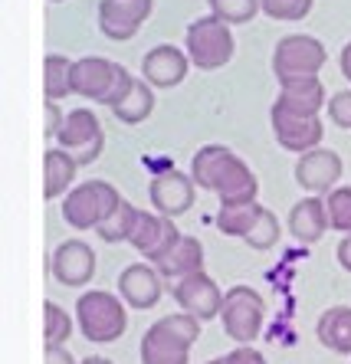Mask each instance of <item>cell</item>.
Segmentation results:
<instances>
[{
  "label": "cell",
  "instance_id": "6da1fadb",
  "mask_svg": "<svg viewBox=\"0 0 351 364\" xmlns=\"http://www.w3.org/2000/svg\"><path fill=\"white\" fill-rule=\"evenodd\" d=\"M190 178H194L198 187L220 197V207L259 200L256 174L227 144H204V148H198L194 161H190Z\"/></svg>",
  "mask_w": 351,
  "mask_h": 364
},
{
  "label": "cell",
  "instance_id": "7a4b0ae2",
  "mask_svg": "<svg viewBox=\"0 0 351 364\" xmlns=\"http://www.w3.org/2000/svg\"><path fill=\"white\" fill-rule=\"evenodd\" d=\"M204 322L190 312L164 315L141 338V364H190V348L198 345Z\"/></svg>",
  "mask_w": 351,
  "mask_h": 364
},
{
  "label": "cell",
  "instance_id": "3957f363",
  "mask_svg": "<svg viewBox=\"0 0 351 364\" xmlns=\"http://www.w3.org/2000/svg\"><path fill=\"white\" fill-rule=\"evenodd\" d=\"M76 325L92 345H112L129 331V305L105 289H86L76 299Z\"/></svg>",
  "mask_w": 351,
  "mask_h": 364
},
{
  "label": "cell",
  "instance_id": "277c9868",
  "mask_svg": "<svg viewBox=\"0 0 351 364\" xmlns=\"http://www.w3.org/2000/svg\"><path fill=\"white\" fill-rule=\"evenodd\" d=\"M135 76L122 63H112L105 56H82L72 66V92L79 99L102 102V105H119L125 92L131 89Z\"/></svg>",
  "mask_w": 351,
  "mask_h": 364
},
{
  "label": "cell",
  "instance_id": "5b68a950",
  "mask_svg": "<svg viewBox=\"0 0 351 364\" xmlns=\"http://www.w3.org/2000/svg\"><path fill=\"white\" fill-rule=\"evenodd\" d=\"M325 63H328V50L318 36L289 33L276 43L273 50V76L279 85L299 82V79H318Z\"/></svg>",
  "mask_w": 351,
  "mask_h": 364
},
{
  "label": "cell",
  "instance_id": "8992f818",
  "mask_svg": "<svg viewBox=\"0 0 351 364\" xmlns=\"http://www.w3.org/2000/svg\"><path fill=\"white\" fill-rule=\"evenodd\" d=\"M122 203V194L109 181H82L63 197V220L72 230H99Z\"/></svg>",
  "mask_w": 351,
  "mask_h": 364
},
{
  "label": "cell",
  "instance_id": "52a82bcc",
  "mask_svg": "<svg viewBox=\"0 0 351 364\" xmlns=\"http://www.w3.org/2000/svg\"><path fill=\"white\" fill-rule=\"evenodd\" d=\"M184 53L190 56V66L204 69V73H210V69H223L233 60V53H237L233 26L223 23V20H217L214 14L198 17L188 26V33H184Z\"/></svg>",
  "mask_w": 351,
  "mask_h": 364
},
{
  "label": "cell",
  "instance_id": "ba28073f",
  "mask_svg": "<svg viewBox=\"0 0 351 364\" xmlns=\"http://www.w3.org/2000/svg\"><path fill=\"white\" fill-rule=\"evenodd\" d=\"M266 322V302L259 299V292L253 286H233L223 296L220 309V325L223 335L237 345H253L263 331Z\"/></svg>",
  "mask_w": 351,
  "mask_h": 364
},
{
  "label": "cell",
  "instance_id": "9c48e42d",
  "mask_svg": "<svg viewBox=\"0 0 351 364\" xmlns=\"http://www.w3.org/2000/svg\"><path fill=\"white\" fill-rule=\"evenodd\" d=\"M56 148L69 151L79 161V168L99 161V154L105 151V132L99 125V115L92 109H72L66 112L60 135H56Z\"/></svg>",
  "mask_w": 351,
  "mask_h": 364
},
{
  "label": "cell",
  "instance_id": "30bf717a",
  "mask_svg": "<svg viewBox=\"0 0 351 364\" xmlns=\"http://www.w3.org/2000/svg\"><path fill=\"white\" fill-rule=\"evenodd\" d=\"M269 125H273V135H276V144L289 154H308L315 151L322 138H325V125L322 119H306V115H292L286 112L283 105H276L269 109Z\"/></svg>",
  "mask_w": 351,
  "mask_h": 364
},
{
  "label": "cell",
  "instance_id": "8fae6325",
  "mask_svg": "<svg viewBox=\"0 0 351 364\" xmlns=\"http://www.w3.org/2000/svg\"><path fill=\"white\" fill-rule=\"evenodd\" d=\"M171 296H174V302L180 305V312H190L194 318H200V322H210V318H220L223 296H227V292L217 286L214 276L194 272V276H188V279L174 282Z\"/></svg>",
  "mask_w": 351,
  "mask_h": 364
},
{
  "label": "cell",
  "instance_id": "7c38bea8",
  "mask_svg": "<svg viewBox=\"0 0 351 364\" xmlns=\"http://www.w3.org/2000/svg\"><path fill=\"white\" fill-rule=\"evenodd\" d=\"M194 194H198V184L190 174L178 168H168L161 174H154L151 184H148V197H151L154 213H164V217H184V213L194 207Z\"/></svg>",
  "mask_w": 351,
  "mask_h": 364
},
{
  "label": "cell",
  "instance_id": "4fadbf2b",
  "mask_svg": "<svg viewBox=\"0 0 351 364\" xmlns=\"http://www.w3.org/2000/svg\"><path fill=\"white\" fill-rule=\"evenodd\" d=\"M342 158L338 151H328V148H315V151L308 154H299V161H296V184L312 197H328L338 187L342 181Z\"/></svg>",
  "mask_w": 351,
  "mask_h": 364
},
{
  "label": "cell",
  "instance_id": "5bb4252c",
  "mask_svg": "<svg viewBox=\"0 0 351 364\" xmlns=\"http://www.w3.org/2000/svg\"><path fill=\"white\" fill-rule=\"evenodd\" d=\"M53 279L66 289H82L95 279V250L86 240H66L50 256Z\"/></svg>",
  "mask_w": 351,
  "mask_h": 364
},
{
  "label": "cell",
  "instance_id": "9a60e30c",
  "mask_svg": "<svg viewBox=\"0 0 351 364\" xmlns=\"http://www.w3.org/2000/svg\"><path fill=\"white\" fill-rule=\"evenodd\" d=\"M154 0H99V30L112 43H125L151 17Z\"/></svg>",
  "mask_w": 351,
  "mask_h": 364
},
{
  "label": "cell",
  "instance_id": "2e32d148",
  "mask_svg": "<svg viewBox=\"0 0 351 364\" xmlns=\"http://www.w3.org/2000/svg\"><path fill=\"white\" fill-rule=\"evenodd\" d=\"M119 296L122 302L135 309V312H148L161 302L164 296V276L148 263H131L119 272Z\"/></svg>",
  "mask_w": 351,
  "mask_h": 364
},
{
  "label": "cell",
  "instance_id": "e0dca14e",
  "mask_svg": "<svg viewBox=\"0 0 351 364\" xmlns=\"http://www.w3.org/2000/svg\"><path fill=\"white\" fill-rule=\"evenodd\" d=\"M190 69V56L180 46H171V43H161L154 50L145 53L141 60V79L151 82L154 89H174L188 79Z\"/></svg>",
  "mask_w": 351,
  "mask_h": 364
},
{
  "label": "cell",
  "instance_id": "ac0fdd59",
  "mask_svg": "<svg viewBox=\"0 0 351 364\" xmlns=\"http://www.w3.org/2000/svg\"><path fill=\"white\" fill-rule=\"evenodd\" d=\"M178 237H180V233H178V227H174L171 217L141 210V213H138V223H135V233H131L129 243L135 246L145 259H151V266H154L164 253H168V250H171Z\"/></svg>",
  "mask_w": 351,
  "mask_h": 364
},
{
  "label": "cell",
  "instance_id": "d6986e66",
  "mask_svg": "<svg viewBox=\"0 0 351 364\" xmlns=\"http://www.w3.org/2000/svg\"><path fill=\"white\" fill-rule=\"evenodd\" d=\"M154 269L161 272L164 279H171V282L188 279V276H194V272H204V243H200L198 237L180 233V237L174 240L171 250L154 263Z\"/></svg>",
  "mask_w": 351,
  "mask_h": 364
},
{
  "label": "cell",
  "instance_id": "ffe728a7",
  "mask_svg": "<svg viewBox=\"0 0 351 364\" xmlns=\"http://www.w3.org/2000/svg\"><path fill=\"white\" fill-rule=\"evenodd\" d=\"M328 230H332V223H328L325 197L306 194L289 210V233L299 240V243H318V240L325 237Z\"/></svg>",
  "mask_w": 351,
  "mask_h": 364
},
{
  "label": "cell",
  "instance_id": "44dd1931",
  "mask_svg": "<svg viewBox=\"0 0 351 364\" xmlns=\"http://www.w3.org/2000/svg\"><path fill=\"white\" fill-rule=\"evenodd\" d=\"M276 105H283V109L292 112V115L315 119L318 112L328 105L325 85H322V79H299V82H286V85H279Z\"/></svg>",
  "mask_w": 351,
  "mask_h": 364
},
{
  "label": "cell",
  "instance_id": "7402d4cb",
  "mask_svg": "<svg viewBox=\"0 0 351 364\" xmlns=\"http://www.w3.org/2000/svg\"><path fill=\"white\" fill-rule=\"evenodd\" d=\"M79 161L63 148H46L43 154V200H56L72 191Z\"/></svg>",
  "mask_w": 351,
  "mask_h": 364
},
{
  "label": "cell",
  "instance_id": "603a6c76",
  "mask_svg": "<svg viewBox=\"0 0 351 364\" xmlns=\"http://www.w3.org/2000/svg\"><path fill=\"white\" fill-rule=\"evenodd\" d=\"M315 338L335 355L351 358V305H332L318 315Z\"/></svg>",
  "mask_w": 351,
  "mask_h": 364
},
{
  "label": "cell",
  "instance_id": "cb8c5ba5",
  "mask_svg": "<svg viewBox=\"0 0 351 364\" xmlns=\"http://www.w3.org/2000/svg\"><path fill=\"white\" fill-rule=\"evenodd\" d=\"M151 112H154V85L145 82L141 76H135L131 89L125 92V99L119 105H112V115L122 125H141V122L151 119Z\"/></svg>",
  "mask_w": 351,
  "mask_h": 364
},
{
  "label": "cell",
  "instance_id": "d4e9b609",
  "mask_svg": "<svg viewBox=\"0 0 351 364\" xmlns=\"http://www.w3.org/2000/svg\"><path fill=\"white\" fill-rule=\"evenodd\" d=\"M72 66L76 63L63 53H46L43 60V102H63L72 95Z\"/></svg>",
  "mask_w": 351,
  "mask_h": 364
},
{
  "label": "cell",
  "instance_id": "484cf974",
  "mask_svg": "<svg viewBox=\"0 0 351 364\" xmlns=\"http://www.w3.org/2000/svg\"><path fill=\"white\" fill-rule=\"evenodd\" d=\"M259 213H263V203L253 200V203H227V207H220L214 217L217 230H220L223 237H237L243 240L253 230V223L259 220Z\"/></svg>",
  "mask_w": 351,
  "mask_h": 364
},
{
  "label": "cell",
  "instance_id": "4316f807",
  "mask_svg": "<svg viewBox=\"0 0 351 364\" xmlns=\"http://www.w3.org/2000/svg\"><path fill=\"white\" fill-rule=\"evenodd\" d=\"M138 207L129 200H122L115 210H112V217L102 223V227L95 230L99 237H102V243H129L131 233H135V223H138Z\"/></svg>",
  "mask_w": 351,
  "mask_h": 364
},
{
  "label": "cell",
  "instance_id": "83f0119b",
  "mask_svg": "<svg viewBox=\"0 0 351 364\" xmlns=\"http://www.w3.org/2000/svg\"><path fill=\"white\" fill-rule=\"evenodd\" d=\"M76 322H72V315L63 309L60 302H43V348H60L69 341Z\"/></svg>",
  "mask_w": 351,
  "mask_h": 364
},
{
  "label": "cell",
  "instance_id": "f1b7e54d",
  "mask_svg": "<svg viewBox=\"0 0 351 364\" xmlns=\"http://www.w3.org/2000/svg\"><path fill=\"white\" fill-rule=\"evenodd\" d=\"M279 237H283L279 217H276V213L269 210V207H263L259 220L253 223V230H249L247 237H243V243H247L249 250H256V253H266V250H273V246L279 243Z\"/></svg>",
  "mask_w": 351,
  "mask_h": 364
},
{
  "label": "cell",
  "instance_id": "f546056e",
  "mask_svg": "<svg viewBox=\"0 0 351 364\" xmlns=\"http://www.w3.org/2000/svg\"><path fill=\"white\" fill-rule=\"evenodd\" d=\"M207 7H210V14L217 20L240 26V23H249L259 14V0H207Z\"/></svg>",
  "mask_w": 351,
  "mask_h": 364
},
{
  "label": "cell",
  "instance_id": "4dcf8cb0",
  "mask_svg": "<svg viewBox=\"0 0 351 364\" xmlns=\"http://www.w3.org/2000/svg\"><path fill=\"white\" fill-rule=\"evenodd\" d=\"M315 0H259V14L279 23H299L312 14Z\"/></svg>",
  "mask_w": 351,
  "mask_h": 364
},
{
  "label": "cell",
  "instance_id": "1f68e13d",
  "mask_svg": "<svg viewBox=\"0 0 351 364\" xmlns=\"http://www.w3.org/2000/svg\"><path fill=\"white\" fill-rule=\"evenodd\" d=\"M325 207H328V223H332L335 233H351V187L348 184H338L332 194L325 197Z\"/></svg>",
  "mask_w": 351,
  "mask_h": 364
},
{
  "label": "cell",
  "instance_id": "d6a6232c",
  "mask_svg": "<svg viewBox=\"0 0 351 364\" xmlns=\"http://www.w3.org/2000/svg\"><path fill=\"white\" fill-rule=\"evenodd\" d=\"M328 119H332V125L338 128H351V89H342V92H335L332 99H328Z\"/></svg>",
  "mask_w": 351,
  "mask_h": 364
},
{
  "label": "cell",
  "instance_id": "836d02e7",
  "mask_svg": "<svg viewBox=\"0 0 351 364\" xmlns=\"http://www.w3.org/2000/svg\"><path fill=\"white\" fill-rule=\"evenodd\" d=\"M63 122H66V115L60 112V102H43V135L46 138H56L60 135Z\"/></svg>",
  "mask_w": 351,
  "mask_h": 364
},
{
  "label": "cell",
  "instance_id": "e575fe53",
  "mask_svg": "<svg viewBox=\"0 0 351 364\" xmlns=\"http://www.w3.org/2000/svg\"><path fill=\"white\" fill-rule=\"evenodd\" d=\"M223 364H266V358L253 345H237L233 351L223 355Z\"/></svg>",
  "mask_w": 351,
  "mask_h": 364
},
{
  "label": "cell",
  "instance_id": "d590c367",
  "mask_svg": "<svg viewBox=\"0 0 351 364\" xmlns=\"http://www.w3.org/2000/svg\"><path fill=\"white\" fill-rule=\"evenodd\" d=\"M43 364H76V358L66 351V345H60V348H43Z\"/></svg>",
  "mask_w": 351,
  "mask_h": 364
},
{
  "label": "cell",
  "instance_id": "8d00e7d4",
  "mask_svg": "<svg viewBox=\"0 0 351 364\" xmlns=\"http://www.w3.org/2000/svg\"><path fill=\"white\" fill-rule=\"evenodd\" d=\"M335 259H338V266H342L345 272H351V233L338 243V250H335Z\"/></svg>",
  "mask_w": 351,
  "mask_h": 364
},
{
  "label": "cell",
  "instance_id": "74e56055",
  "mask_svg": "<svg viewBox=\"0 0 351 364\" xmlns=\"http://www.w3.org/2000/svg\"><path fill=\"white\" fill-rule=\"evenodd\" d=\"M338 66H342V76L351 82V40L345 43V50H342V56H338Z\"/></svg>",
  "mask_w": 351,
  "mask_h": 364
},
{
  "label": "cell",
  "instance_id": "f35d334b",
  "mask_svg": "<svg viewBox=\"0 0 351 364\" xmlns=\"http://www.w3.org/2000/svg\"><path fill=\"white\" fill-rule=\"evenodd\" d=\"M79 364H112L109 358H99V355H92V358H82V361Z\"/></svg>",
  "mask_w": 351,
  "mask_h": 364
},
{
  "label": "cell",
  "instance_id": "ab89813d",
  "mask_svg": "<svg viewBox=\"0 0 351 364\" xmlns=\"http://www.w3.org/2000/svg\"><path fill=\"white\" fill-rule=\"evenodd\" d=\"M207 364H223V358H214V361H207Z\"/></svg>",
  "mask_w": 351,
  "mask_h": 364
},
{
  "label": "cell",
  "instance_id": "60d3db41",
  "mask_svg": "<svg viewBox=\"0 0 351 364\" xmlns=\"http://www.w3.org/2000/svg\"><path fill=\"white\" fill-rule=\"evenodd\" d=\"M50 4H63V0H50Z\"/></svg>",
  "mask_w": 351,
  "mask_h": 364
}]
</instances>
